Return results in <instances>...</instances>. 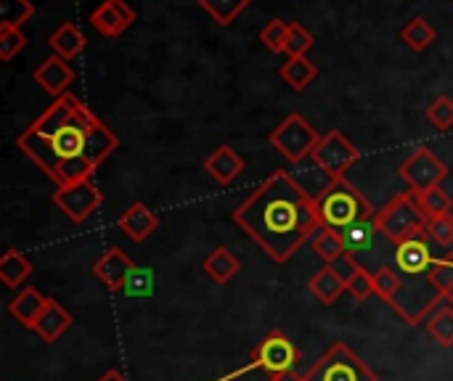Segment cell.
<instances>
[{"mask_svg":"<svg viewBox=\"0 0 453 381\" xmlns=\"http://www.w3.org/2000/svg\"><path fill=\"white\" fill-rule=\"evenodd\" d=\"M16 146L58 188L90 180L119 149V138L72 93L53 103L19 135Z\"/></svg>","mask_w":453,"mask_h":381,"instance_id":"obj_1","label":"cell"},{"mask_svg":"<svg viewBox=\"0 0 453 381\" xmlns=\"http://www.w3.org/2000/svg\"><path fill=\"white\" fill-rule=\"evenodd\" d=\"M234 223L276 263L287 265L303 244L321 228L316 202H311L287 170L268 175L234 212Z\"/></svg>","mask_w":453,"mask_h":381,"instance_id":"obj_2","label":"cell"},{"mask_svg":"<svg viewBox=\"0 0 453 381\" xmlns=\"http://www.w3.org/2000/svg\"><path fill=\"white\" fill-rule=\"evenodd\" d=\"M316 210H319L321 225L334 228L340 233L358 223L377 217V210L372 207V202L348 178L334 180V186L316 202Z\"/></svg>","mask_w":453,"mask_h":381,"instance_id":"obj_3","label":"cell"},{"mask_svg":"<svg viewBox=\"0 0 453 381\" xmlns=\"http://www.w3.org/2000/svg\"><path fill=\"white\" fill-rule=\"evenodd\" d=\"M374 223H377L380 233L393 247H398V244H403V241H409L414 236L427 233V217L419 210L417 194H411V191L393 196L382 210H377Z\"/></svg>","mask_w":453,"mask_h":381,"instance_id":"obj_4","label":"cell"},{"mask_svg":"<svg viewBox=\"0 0 453 381\" xmlns=\"http://www.w3.org/2000/svg\"><path fill=\"white\" fill-rule=\"evenodd\" d=\"M303 377L305 381H380L345 342H334Z\"/></svg>","mask_w":453,"mask_h":381,"instance_id":"obj_5","label":"cell"},{"mask_svg":"<svg viewBox=\"0 0 453 381\" xmlns=\"http://www.w3.org/2000/svg\"><path fill=\"white\" fill-rule=\"evenodd\" d=\"M321 138H324V135H319L316 127H313L303 114L295 111V114H289V117L268 135V143H271L281 156H287L292 164H297V162L313 156V151L319 149Z\"/></svg>","mask_w":453,"mask_h":381,"instance_id":"obj_6","label":"cell"},{"mask_svg":"<svg viewBox=\"0 0 453 381\" xmlns=\"http://www.w3.org/2000/svg\"><path fill=\"white\" fill-rule=\"evenodd\" d=\"M252 366L263 369L271 377H284V374H295L297 363L303 358L300 347L284 334V331H271L268 337L260 339V345L252 350Z\"/></svg>","mask_w":453,"mask_h":381,"instance_id":"obj_7","label":"cell"},{"mask_svg":"<svg viewBox=\"0 0 453 381\" xmlns=\"http://www.w3.org/2000/svg\"><path fill=\"white\" fill-rule=\"evenodd\" d=\"M449 172H451L449 164L441 162L435 156V151L427 149V146L414 149V154L409 159H403L401 167H398V175L409 186L411 194H425V191L441 186L449 178Z\"/></svg>","mask_w":453,"mask_h":381,"instance_id":"obj_8","label":"cell"},{"mask_svg":"<svg viewBox=\"0 0 453 381\" xmlns=\"http://www.w3.org/2000/svg\"><path fill=\"white\" fill-rule=\"evenodd\" d=\"M406 281H409V284L401 286V292L395 294V300H393L390 305L403 316L406 324L417 326V324H422L425 316H430V310L438 305L441 294L435 292V286L430 284L427 276L406 278Z\"/></svg>","mask_w":453,"mask_h":381,"instance_id":"obj_9","label":"cell"},{"mask_svg":"<svg viewBox=\"0 0 453 381\" xmlns=\"http://www.w3.org/2000/svg\"><path fill=\"white\" fill-rule=\"evenodd\" d=\"M313 159L332 175V178H345V172L361 159V151L356 149V143L340 133V130H332L321 138L319 149L313 151Z\"/></svg>","mask_w":453,"mask_h":381,"instance_id":"obj_10","label":"cell"},{"mask_svg":"<svg viewBox=\"0 0 453 381\" xmlns=\"http://www.w3.org/2000/svg\"><path fill=\"white\" fill-rule=\"evenodd\" d=\"M104 202V194L98 191V186H93L90 180L82 183H72V186H61L53 191V204L72 220V223H85Z\"/></svg>","mask_w":453,"mask_h":381,"instance_id":"obj_11","label":"cell"},{"mask_svg":"<svg viewBox=\"0 0 453 381\" xmlns=\"http://www.w3.org/2000/svg\"><path fill=\"white\" fill-rule=\"evenodd\" d=\"M438 255L433 252V241L427 233L414 236L398 247H393V265L403 278H419L427 276L430 268L435 265Z\"/></svg>","mask_w":453,"mask_h":381,"instance_id":"obj_12","label":"cell"},{"mask_svg":"<svg viewBox=\"0 0 453 381\" xmlns=\"http://www.w3.org/2000/svg\"><path fill=\"white\" fill-rule=\"evenodd\" d=\"M135 19H138V13L127 0H104L88 16L90 27L101 37H109V40H117L127 27H133Z\"/></svg>","mask_w":453,"mask_h":381,"instance_id":"obj_13","label":"cell"},{"mask_svg":"<svg viewBox=\"0 0 453 381\" xmlns=\"http://www.w3.org/2000/svg\"><path fill=\"white\" fill-rule=\"evenodd\" d=\"M287 172H289V178L295 180V186H297L311 202H319V199L334 186V180H337V178H332L313 156H308V159L292 164Z\"/></svg>","mask_w":453,"mask_h":381,"instance_id":"obj_14","label":"cell"},{"mask_svg":"<svg viewBox=\"0 0 453 381\" xmlns=\"http://www.w3.org/2000/svg\"><path fill=\"white\" fill-rule=\"evenodd\" d=\"M135 268V263L119 249V247H109L96 263H93V276L109 289V292H122L127 273Z\"/></svg>","mask_w":453,"mask_h":381,"instance_id":"obj_15","label":"cell"},{"mask_svg":"<svg viewBox=\"0 0 453 381\" xmlns=\"http://www.w3.org/2000/svg\"><path fill=\"white\" fill-rule=\"evenodd\" d=\"M35 82L53 98H61L69 93V85L74 82V69L69 66V61H64L61 56H48L37 69H35Z\"/></svg>","mask_w":453,"mask_h":381,"instance_id":"obj_16","label":"cell"},{"mask_svg":"<svg viewBox=\"0 0 453 381\" xmlns=\"http://www.w3.org/2000/svg\"><path fill=\"white\" fill-rule=\"evenodd\" d=\"M117 228H119L127 239H133L135 244H141V241H146V239L159 228V215H157L151 207H146L143 202H135V204H130V207L117 217Z\"/></svg>","mask_w":453,"mask_h":381,"instance_id":"obj_17","label":"cell"},{"mask_svg":"<svg viewBox=\"0 0 453 381\" xmlns=\"http://www.w3.org/2000/svg\"><path fill=\"white\" fill-rule=\"evenodd\" d=\"M204 170L210 172V178L220 186H231L244 170L247 162L242 159V154H236L231 146H218L207 159H204Z\"/></svg>","mask_w":453,"mask_h":381,"instance_id":"obj_18","label":"cell"},{"mask_svg":"<svg viewBox=\"0 0 453 381\" xmlns=\"http://www.w3.org/2000/svg\"><path fill=\"white\" fill-rule=\"evenodd\" d=\"M72 326H74V316H72L61 302L48 300V308H45L42 316L37 318V324H35L32 331H35L45 345H53V342H58Z\"/></svg>","mask_w":453,"mask_h":381,"instance_id":"obj_19","label":"cell"},{"mask_svg":"<svg viewBox=\"0 0 453 381\" xmlns=\"http://www.w3.org/2000/svg\"><path fill=\"white\" fill-rule=\"evenodd\" d=\"M48 300L50 297H45V294H40L37 289H32V286H27V289H21L11 302H8V313H11V318L16 321V324H21L24 329H35V324H37V318L42 316V310L48 308Z\"/></svg>","mask_w":453,"mask_h":381,"instance_id":"obj_20","label":"cell"},{"mask_svg":"<svg viewBox=\"0 0 453 381\" xmlns=\"http://www.w3.org/2000/svg\"><path fill=\"white\" fill-rule=\"evenodd\" d=\"M202 271H204V276H207L212 284L223 286V284L234 281V278L242 273V263H239V257H236L231 249H226V247H215V249L204 257Z\"/></svg>","mask_w":453,"mask_h":381,"instance_id":"obj_21","label":"cell"},{"mask_svg":"<svg viewBox=\"0 0 453 381\" xmlns=\"http://www.w3.org/2000/svg\"><path fill=\"white\" fill-rule=\"evenodd\" d=\"M308 292H311L321 305H334V302L348 292V284H345V278L337 273L334 265H324L319 273L311 276Z\"/></svg>","mask_w":453,"mask_h":381,"instance_id":"obj_22","label":"cell"},{"mask_svg":"<svg viewBox=\"0 0 453 381\" xmlns=\"http://www.w3.org/2000/svg\"><path fill=\"white\" fill-rule=\"evenodd\" d=\"M85 34L77 29V24H72V21H64L61 27H56L53 29V34L48 37V45H50V50H53V56H61L64 61H72V58H77L82 50H85Z\"/></svg>","mask_w":453,"mask_h":381,"instance_id":"obj_23","label":"cell"},{"mask_svg":"<svg viewBox=\"0 0 453 381\" xmlns=\"http://www.w3.org/2000/svg\"><path fill=\"white\" fill-rule=\"evenodd\" d=\"M377 239H382V233H380V228H377L374 220H366V223H358V225L342 231L345 249H348V255L356 257L358 263H361V255H366V252L374 249V241H377Z\"/></svg>","mask_w":453,"mask_h":381,"instance_id":"obj_24","label":"cell"},{"mask_svg":"<svg viewBox=\"0 0 453 381\" xmlns=\"http://www.w3.org/2000/svg\"><path fill=\"white\" fill-rule=\"evenodd\" d=\"M311 247H313V252H316L326 265H334V263H340V260L348 255L345 241H342V233L334 231V228H326V225H321V228L313 233Z\"/></svg>","mask_w":453,"mask_h":381,"instance_id":"obj_25","label":"cell"},{"mask_svg":"<svg viewBox=\"0 0 453 381\" xmlns=\"http://www.w3.org/2000/svg\"><path fill=\"white\" fill-rule=\"evenodd\" d=\"M29 276H32V263L19 249H5V255L0 257V281L8 289H19Z\"/></svg>","mask_w":453,"mask_h":381,"instance_id":"obj_26","label":"cell"},{"mask_svg":"<svg viewBox=\"0 0 453 381\" xmlns=\"http://www.w3.org/2000/svg\"><path fill=\"white\" fill-rule=\"evenodd\" d=\"M281 77L284 82L292 88V90H305L316 77H319V66L308 58V56H300V58H289L284 66H281Z\"/></svg>","mask_w":453,"mask_h":381,"instance_id":"obj_27","label":"cell"},{"mask_svg":"<svg viewBox=\"0 0 453 381\" xmlns=\"http://www.w3.org/2000/svg\"><path fill=\"white\" fill-rule=\"evenodd\" d=\"M427 334L446 350L453 347V305L443 302L438 310L430 313L427 318Z\"/></svg>","mask_w":453,"mask_h":381,"instance_id":"obj_28","label":"cell"},{"mask_svg":"<svg viewBox=\"0 0 453 381\" xmlns=\"http://www.w3.org/2000/svg\"><path fill=\"white\" fill-rule=\"evenodd\" d=\"M196 3L204 13L212 16V21H218L220 27H228L247 11L252 0H196Z\"/></svg>","mask_w":453,"mask_h":381,"instance_id":"obj_29","label":"cell"},{"mask_svg":"<svg viewBox=\"0 0 453 381\" xmlns=\"http://www.w3.org/2000/svg\"><path fill=\"white\" fill-rule=\"evenodd\" d=\"M435 37H438V32H435V27L425 19V16H417V19H411L406 27H403V32H401V40L411 48V50H427L433 42H435Z\"/></svg>","mask_w":453,"mask_h":381,"instance_id":"obj_30","label":"cell"},{"mask_svg":"<svg viewBox=\"0 0 453 381\" xmlns=\"http://www.w3.org/2000/svg\"><path fill=\"white\" fill-rule=\"evenodd\" d=\"M154 286H157L154 271L146 268V265H135L127 273V281H125L122 294L125 297H133V300H149V297H154Z\"/></svg>","mask_w":453,"mask_h":381,"instance_id":"obj_31","label":"cell"},{"mask_svg":"<svg viewBox=\"0 0 453 381\" xmlns=\"http://www.w3.org/2000/svg\"><path fill=\"white\" fill-rule=\"evenodd\" d=\"M401 286H403V276L395 268L382 265L374 271V297H380L382 302L390 305L395 300V294L401 292Z\"/></svg>","mask_w":453,"mask_h":381,"instance_id":"obj_32","label":"cell"},{"mask_svg":"<svg viewBox=\"0 0 453 381\" xmlns=\"http://www.w3.org/2000/svg\"><path fill=\"white\" fill-rule=\"evenodd\" d=\"M417 202H419V210L425 212V217H438V215H449L453 207L451 194L443 188V186H435L425 194H417Z\"/></svg>","mask_w":453,"mask_h":381,"instance_id":"obj_33","label":"cell"},{"mask_svg":"<svg viewBox=\"0 0 453 381\" xmlns=\"http://www.w3.org/2000/svg\"><path fill=\"white\" fill-rule=\"evenodd\" d=\"M35 16L32 0H0V27H21Z\"/></svg>","mask_w":453,"mask_h":381,"instance_id":"obj_34","label":"cell"},{"mask_svg":"<svg viewBox=\"0 0 453 381\" xmlns=\"http://www.w3.org/2000/svg\"><path fill=\"white\" fill-rule=\"evenodd\" d=\"M287 34H289V24L284 19H271L263 29H260V42L273 50V53H284L287 48Z\"/></svg>","mask_w":453,"mask_h":381,"instance_id":"obj_35","label":"cell"},{"mask_svg":"<svg viewBox=\"0 0 453 381\" xmlns=\"http://www.w3.org/2000/svg\"><path fill=\"white\" fill-rule=\"evenodd\" d=\"M427 278H430V284L435 286V292H438L441 297H446L449 289L453 286V255H441V257L435 260V265L430 268Z\"/></svg>","mask_w":453,"mask_h":381,"instance_id":"obj_36","label":"cell"},{"mask_svg":"<svg viewBox=\"0 0 453 381\" xmlns=\"http://www.w3.org/2000/svg\"><path fill=\"white\" fill-rule=\"evenodd\" d=\"M311 48H313V34H311L303 24L292 21V24H289V34H287V48H284V53H287L289 58H300V56H308Z\"/></svg>","mask_w":453,"mask_h":381,"instance_id":"obj_37","label":"cell"},{"mask_svg":"<svg viewBox=\"0 0 453 381\" xmlns=\"http://www.w3.org/2000/svg\"><path fill=\"white\" fill-rule=\"evenodd\" d=\"M27 48V34L21 27H0V61H11L16 53Z\"/></svg>","mask_w":453,"mask_h":381,"instance_id":"obj_38","label":"cell"},{"mask_svg":"<svg viewBox=\"0 0 453 381\" xmlns=\"http://www.w3.org/2000/svg\"><path fill=\"white\" fill-rule=\"evenodd\" d=\"M427 236L433 244L443 247L446 252L453 247V215H438L427 220Z\"/></svg>","mask_w":453,"mask_h":381,"instance_id":"obj_39","label":"cell"},{"mask_svg":"<svg viewBox=\"0 0 453 381\" xmlns=\"http://www.w3.org/2000/svg\"><path fill=\"white\" fill-rule=\"evenodd\" d=\"M427 119L438 127V130H451L453 127V98L441 95L430 103L427 109Z\"/></svg>","mask_w":453,"mask_h":381,"instance_id":"obj_40","label":"cell"},{"mask_svg":"<svg viewBox=\"0 0 453 381\" xmlns=\"http://www.w3.org/2000/svg\"><path fill=\"white\" fill-rule=\"evenodd\" d=\"M98 381H127V377L122 371H117V369H109Z\"/></svg>","mask_w":453,"mask_h":381,"instance_id":"obj_41","label":"cell"},{"mask_svg":"<svg viewBox=\"0 0 453 381\" xmlns=\"http://www.w3.org/2000/svg\"><path fill=\"white\" fill-rule=\"evenodd\" d=\"M281 381H305V377H297V371L295 374H284V377H279Z\"/></svg>","mask_w":453,"mask_h":381,"instance_id":"obj_42","label":"cell"},{"mask_svg":"<svg viewBox=\"0 0 453 381\" xmlns=\"http://www.w3.org/2000/svg\"><path fill=\"white\" fill-rule=\"evenodd\" d=\"M443 300H446V302H449V305H453V286H451V289H449V294H446V297H443Z\"/></svg>","mask_w":453,"mask_h":381,"instance_id":"obj_43","label":"cell"},{"mask_svg":"<svg viewBox=\"0 0 453 381\" xmlns=\"http://www.w3.org/2000/svg\"><path fill=\"white\" fill-rule=\"evenodd\" d=\"M271 381H281V379H279V377H271Z\"/></svg>","mask_w":453,"mask_h":381,"instance_id":"obj_44","label":"cell"},{"mask_svg":"<svg viewBox=\"0 0 453 381\" xmlns=\"http://www.w3.org/2000/svg\"><path fill=\"white\" fill-rule=\"evenodd\" d=\"M449 255H453V247H451V249H449Z\"/></svg>","mask_w":453,"mask_h":381,"instance_id":"obj_45","label":"cell"}]
</instances>
